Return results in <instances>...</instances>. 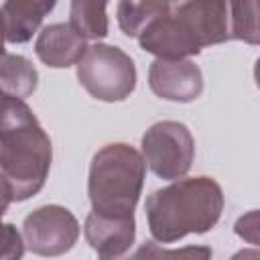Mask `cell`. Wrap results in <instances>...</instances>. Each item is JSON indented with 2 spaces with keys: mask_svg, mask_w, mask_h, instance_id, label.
Wrapping results in <instances>:
<instances>
[{
  "mask_svg": "<svg viewBox=\"0 0 260 260\" xmlns=\"http://www.w3.org/2000/svg\"><path fill=\"white\" fill-rule=\"evenodd\" d=\"M87 39H83L79 32L73 30V26L67 22H53L47 24L37 41H35V53L37 57L53 69H67L75 65L81 55L87 49Z\"/></svg>",
  "mask_w": 260,
  "mask_h": 260,
  "instance_id": "9",
  "label": "cell"
},
{
  "mask_svg": "<svg viewBox=\"0 0 260 260\" xmlns=\"http://www.w3.org/2000/svg\"><path fill=\"white\" fill-rule=\"evenodd\" d=\"M138 43L142 51L158 59H189L201 53L185 35V30L181 28V24L177 22L171 10L165 16L156 18L138 37Z\"/></svg>",
  "mask_w": 260,
  "mask_h": 260,
  "instance_id": "10",
  "label": "cell"
},
{
  "mask_svg": "<svg viewBox=\"0 0 260 260\" xmlns=\"http://www.w3.org/2000/svg\"><path fill=\"white\" fill-rule=\"evenodd\" d=\"M39 85V71L30 59L14 53H0V91L26 100Z\"/></svg>",
  "mask_w": 260,
  "mask_h": 260,
  "instance_id": "12",
  "label": "cell"
},
{
  "mask_svg": "<svg viewBox=\"0 0 260 260\" xmlns=\"http://www.w3.org/2000/svg\"><path fill=\"white\" fill-rule=\"evenodd\" d=\"M79 221L63 205H43L22 221L24 248L37 256H61L79 240Z\"/></svg>",
  "mask_w": 260,
  "mask_h": 260,
  "instance_id": "6",
  "label": "cell"
},
{
  "mask_svg": "<svg viewBox=\"0 0 260 260\" xmlns=\"http://www.w3.org/2000/svg\"><path fill=\"white\" fill-rule=\"evenodd\" d=\"M75 65L81 87L100 102H124L136 89V65L120 47L95 43Z\"/></svg>",
  "mask_w": 260,
  "mask_h": 260,
  "instance_id": "4",
  "label": "cell"
},
{
  "mask_svg": "<svg viewBox=\"0 0 260 260\" xmlns=\"http://www.w3.org/2000/svg\"><path fill=\"white\" fill-rule=\"evenodd\" d=\"M10 203H12V191H10L6 179L0 173V221H2V217H4V213H6Z\"/></svg>",
  "mask_w": 260,
  "mask_h": 260,
  "instance_id": "16",
  "label": "cell"
},
{
  "mask_svg": "<svg viewBox=\"0 0 260 260\" xmlns=\"http://www.w3.org/2000/svg\"><path fill=\"white\" fill-rule=\"evenodd\" d=\"M51 162L49 134L24 100L8 95L0 112V173L12 191V201L35 197L47 183Z\"/></svg>",
  "mask_w": 260,
  "mask_h": 260,
  "instance_id": "1",
  "label": "cell"
},
{
  "mask_svg": "<svg viewBox=\"0 0 260 260\" xmlns=\"http://www.w3.org/2000/svg\"><path fill=\"white\" fill-rule=\"evenodd\" d=\"M144 175L146 162L134 146L126 142L102 146L93 154L87 175L91 211L104 215H134Z\"/></svg>",
  "mask_w": 260,
  "mask_h": 260,
  "instance_id": "3",
  "label": "cell"
},
{
  "mask_svg": "<svg viewBox=\"0 0 260 260\" xmlns=\"http://www.w3.org/2000/svg\"><path fill=\"white\" fill-rule=\"evenodd\" d=\"M4 41H6V37H4V24H2V16H0V53H4Z\"/></svg>",
  "mask_w": 260,
  "mask_h": 260,
  "instance_id": "17",
  "label": "cell"
},
{
  "mask_svg": "<svg viewBox=\"0 0 260 260\" xmlns=\"http://www.w3.org/2000/svg\"><path fill=\"white\" fill-rule=\"evenodd\" d=\"M221 211L223 191L215 179L205 175L175 179V183L152 191L144 203L150 236L162 244L213 230Z\"/></svg>",
  "mask_w": 260,
  "mask_h": 260,
  "instance_id": "2",
  "label": "cell"
},
{
  "mask_svg": "<svg viewBox=\"0 0 260 260\" xmlns=\"http://www.w3.org/2000/svg\"><path fill=\"white\" fill-rule=\"evenodd\" d=\"M108 0H71L69 8V24L83 39L100 41L108 37Z\"/></svg>",
  "mask_w": 260,
  "mask_h": 260,
  "instance_id": "14",
  "label": "cell"
},
{
  "mask_svg": "<svg viewBox=\"0 0 260 260\" xmlns=\"http://www.w3.org/2000/svg\"><path fill=\"white\" fill-rule=\"evenodd\" d=\"M171 10L167 0H120L116 8L118 26L126 37H140L156 18Z\"/></svg>",
  "mask_w": 260,
  "mask_h": 260,
  "instance_id": "13",
  "label": "cell"
},
{
  "mask_svg": "<svg viewBox=\"0 0 260 260\" xmlns=\"http://www.w3.org/2000/svg\"><path fill=\"white\" fill-rule=\"evenodd\" d=\"M24 250V240L16 225L0 221V260H18Z\"/></svg>",
  "mask_w": 260,
  "mask_h": 260,
  "instance_id": "15",
  "label": "cell"
},
{
  "mask_svg": "<svg viewBox=\"0 0 260 260\" xmlns=\"http://www.w3.org/2000/svg\"><path fill=\"white\" fill-rule=\"evenodd\" d=\"M150 91L167 102L191 104L203 93V73L191 59H154L148 67Z\"/></svg>",
  "mask_w": 260,
  "mask_h": 260,
  "instance_id": "7",
  "label": "cell"
},
{
  "mask_svg": "<svg viewBox=\"0 0 260 260\" xmlns=\"http://www.w3.org/2000/svg\"><path fill=\"white\" fill-rule=\"evenodd\" d=\"M167 2H169V4H171V2H183V0H167Z\"/></svg>",
  "mask_w": 260,
  "mask_h": 260,
  "instance_id": "18",
  "label": "cell"
},
{
  "mask_svg": "<svg viewBox=\"0 0 260 260\" xmlns=\"http://www.w3.org/2000/svg\"><path fill=\"white\" fill-rule=\"evenodd\" d=\"M83 236L100 258L124 256L136 238L134 215H104L91 211L83 223Z\"/></svg>",
  "mask_w": 260,
  "mask_h": 260,
  "instance_id": "8",
  "label": "cell"
},
{
  "mask_svg": "<svg viewBox=\"0 0 260 260\" xmlns=\"http://www.w3.org/2000/svg\"><path fill=\"white\" fill-rule=\"evenodd\" d=\"M57 0H4L0 8L4 37L12 45H22L32 39L43 18L55 8Z\"/></svg>",
  "mask_w": 260,
  "mask_h": 260,
  "instance_id": "11",
  "label": "cell"
},
{
  "mask_svg": "<svg viewBox=\"0 0 260 260\" xmlns=\"http://www.w3.org/2000/svg\"><path fill=\"white\" fill-rule=\"evenodd\" d=\"M140 146L148 169L165 181L185 177L195 158V138L191 130L175 120L152 124L142 134Z\"/></svg>",
  "mask_w": 260,
  "mask_h": 260,
  "instance_id": "5",
  "label": "cell"
}]
</instances>
